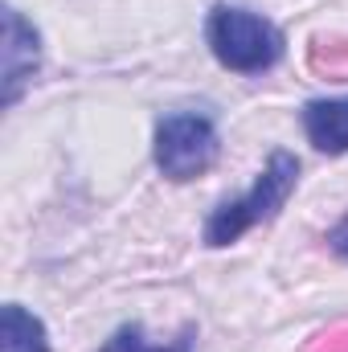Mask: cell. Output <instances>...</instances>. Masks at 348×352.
Returning a JSON list of instances; mask_svg holds the SVG:
<instances>
[{"mask_svg": "<svg viewBox=\"0 0 348 352\" xmlns=\"http://www.w3.org/2000/svg\"><path fill=\"white\" fill-rule=\"evenodd\" d=\"M299 184V160L291 152H274L266 160L259 180L250 184V192H242L238 201H221L209 221H205V246H234L246 230H254L262 221H274L279 209L287 205V197Z\"/></svg>", "mask_w": 348, "mask_h": 352, "instance_id": "cell-1", "label": "cell"}, {"mask_svg": "<svg viewBox=\"0 0 348 352\" xmlns=\"http://www.w3.org/2000/svg\"><path fill=\"white\" fill-rule=\"evenodd\" d=\"M213 58L234 74H262L283 58V33L250 8L217 4L205 25Z\"/></svg>", "mask_w": 348, "mask_h": 352, "instance_id": "cell-2", "label": "cell"}, {"mask_svg": "<svg viewBox=\"0 0 348 352\" xmlns=\"http://www.w3.org/2000/svg\"><path fill=\"white\" fill-rule=\"evenodd\" d=\"M217 160V127L209 115L176 111L156 127V168L168 180H193Z\"/></svg>", "mask_w": 348, "mask_h": 352, "instance_id": "cell-3", "label": "cell"}, {"mask_svg": "<svg viewBox=\"0 0 348 352\" xmlns=\"http://www.w3.org/2000/svg\"><path fill=\"white\" fill-rule=\"evenodd\" d=\"M37 66H41L37 29L17 8H4V107H12L21 98V90L33 82Z\"/></svg>", "mask_w": 348, "mask_h": 352, "instance_id": "cell-4", "label": "cell"}, {"mask_svg": "<svg viewBox=\"0 0 348 352\" xmlns=\"http://www.w3.org/2000/svg\"><path fill=\"white\" fill-rule=\"evenodd\" d=\"M303 131L328 156L348 152V98H316V102H307L303 107Z\"/></svg>", "mask_w": 348, "mask_h": 352, "instance_id": "cell-5", "label": "cell"}, {"mask_svg": "<svg viewBox=\"0 0 348 352\" xmlns=\"http://www.w3.org/2000/svg\"><path fill=\"white\" fill-rule=\"evenodd\" d=\"M0 352H50L45 324L21 303H8L0 311Z\"/></svg>", "mask_w": 348, "mask_h": 352, "instance_id": "cell-6", "label": "cell"}, {"mask_svg": "<svg viewBox=\"0 0 348 352\" xmlns=\"http://www.w3.org/2000/svg\"><path fill=\"white\" fill-rule=\"evenodd\" d=\"M193 336H197L193 328H180L173 344H156V340H148V332L140 324H123L119 332H111V340L98 352H193Z\"/></svg>", "mask_w": 348, "mask_h": 352, "instance_id": "cell-7", "label": "cell"}, {"mask_svg": "<svg viewBox=\"0 0 348 352\" xmlns=\"http://www.w3.org/2000/svg\"><path fill=\"white\" fill-rule=\"evenodd\" d=\"M328 246H332L340 258H348V217H345V221H336V226L328 230Z\"/></svg>", "mask_w": 348, "mask_h": 352, "instance_id": "cell-8", "label": "cell"}]
</instances>
